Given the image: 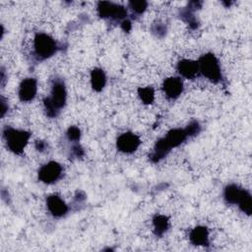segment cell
Masks as SVG:
<instances>
[{"mask_svg":"<svg viewBox=\"0 0 252 252\" xmlns=\"http://www.w3.org/2000/svg\"><path fill=\"white\" fill-rule=\"evenodd\" d=\"M58 45L53 37L44 32H38L33 38V54L37 60H45L56 53Z\"/></svg>","mask_w":252,"mask_h":252,"instance_id":"3957f363","label":"cell"},{"mask_svg":"<svg viewBox=\"0 0 252 252\" xmlns=\"http://www.w3.org/2000/svg\"><path fill=\"white\" fill-rule=\"evenodd\" d=\"M67 100V92L65 84L62 80H54L51 88L50 95L43 100L44 110L49 117H56L61 109L65 106Z\"/></svg>","mask_w":252,"mask_h":252,"instance_id":"6da1fadb","label":"cell"},{"mask_svg":"<svg viewBox=\"0 0 252 252\" xmlns=\"http://www.w3.org/2000/svg\"><path fill=\"white\" fill-rule=\"evenodd\" d=\"M187 138H188V135H187L185 129H181V128L171 129L164 136V139L166 140V142L169 145V147L171 148V150L173 148L180 146L184 141H186Z\"/></svg>","mask_w":252,"mask_h":252,"instance_id":"5bb4252c","label":"cell"},{"mask_svg":"<svg viewBox=\"0 0 252 252\" xmlns=\"http://www.w3.org/2000/svg\"><path fill=\"white\" fill-rule=\"evenodd\" d=\"M170 151H171V148L167 144L164 137H162L156 142L153 153L150 155V159L153 162H158L163 158H165Z\"/></svg>","mask_w":252,"mask_h":252,"instance_id":"4fadbf2b","label":"cell"},{"mask_svg":"<svg viewBox=\"0 0 252 252\" xmlns=\"http://www.w3.org/2000/svg\"><path fill=\"white\" fill-rule=\"evenodd\" d=\"M140 144H141L140 138L132 132H125L119 135L116 140L117 150L124 154L134 153L139 148Z\"/></svg>","mask_w":252,"mask_h":252,"instance_id":"52a82bcc","label":"cell"},{"mask_svg":"<svg viewBox=\"0 0 252 252\" xmlns=\"http://www.w3.org/2000/svg\"><path fill=\"white\" fill-rule=\"evenodd\" d=\"M30 138L31 133L26 130L17 129L11 126H6L3 129V139L6 147L15 155H21L24 152Z\"/></svg>","mask_w":252,"mask_h":252,"instance_id":"7a4b0ae2","label":"cell"},{"mask_svg":"<svg viewBox=\"0 0 252 252\" xmlns=\"http://www.w3.org/2000/svg\"><path fill=\"white\" fill-rule=\"evenodd\" d=\"M7 110H8V104H7L6 100H5V98L2 96L1 97V117L5 116Z\"/></svg>","mask_w":252,"mask_h":252,"instance_id":"4316f807","label":"cell"},{"mask_svg":"<svg viewBox=\"0 0 252 252\" xmlns=\"http://www.w3.org/2000/svg\"><path fill=\"white\" fill-rule=\"evenodd\" d=\"M121 27L125 32H129L131 30V23L128 20H124L121 22Z\"/></svg>","mask_w":252,"mask_h":252,"instance_id":"83f0119b","label":"cell"},{"mask_svg":"<svg viewBox=\"0 0 252 252\" xmlns=\"http://www.w3.org/2000/svg\"><path fill=\"white\" fill-rule=\"evenodd\" d=\"M97 14L101 18L124 21L127 16V10L121 5L108 1H100L97 3Z\"/></svg>","mask_w":252,"mask_h":252,"instance_id":"5b68a950","label":"cell"},{"mask_svg":"<svg viewBox=\"0 0 252 252\" xmlns=\"http://www.w3.org/2000/svg\"><path fill=\"white\" fill-rule=\"evenodd\" d=\"M154 232L157 236H161L168 229L169 220L168 218L164 215H156L153 219Z\"/></svg>","mask_w":252,"mask_h":252,"instance_id":"e0dca14e","label":"cell"},{"mask_svg":"<svg viewBox=\"0 0 252 252\" xmlns=\"http://www.w3.org/2000/svg\"><path fill=\"white\" fill-rule=\"evenodd\" d=\"M180 16L184 22H186L191 29H196L198 27V22L196 17L194 16V12L189 10L187 7L181 11Z\"/></svg>","mask_w":252,"mask_h":252,"instance_id":"ffe728a7","label":"cell"},{"mask_svg":"<svg viewBox=\"0 0 252 252\" xmlns=\"http://www.w3.org/2000/svg\"><path fill=\"white\" fill-rule=\"evenodd\" d=\"M72 153L76 158H82L84 156V150L79 144H75L72 147Z\"/></svg>","mask_w":252,"mask_h":252,"instance_id":"d4e9b609","label":"cell"},{"mask_svg":"<svg viewBox=\"0 0 252 252\" xmlns=\"http://www.w3.org/2000/svg\"><path fill=\"white\" fill-rule=\"evenodd\" d=\"M189 239L196 246H208L210 243L208 228L202 225L192 228L189 233Z\"/></svg>","mask_w":252,"mask_h":252,"instance_id":"7c38bea8","label":"cell"},{"mask_svg":"<svg viewBox=\"0 0 252 252\" xmlns=\"http://www.w3.org/2000/svg\"><path fill=\"white\" fill-rule=\"evenodd\" d=\"M244 190L236 184H228L223 190V198L227 204L237 205Z\"/></svg>","mask_w":252,"mask_h":252,"instance_id":"9a60e30c","label":"cell"},{"mask_svg":"<svg viewBox=\"0 0 252 252\" xmlns=\"http://www.w3.org/2000/svg\"><path fill=\"white\" fill-rule=\"evenodd\" d=\"M237 206L247 216L251 215V212H252V198H251L250 193L247 190H244Z\"/></svg>","mask_w":252,"mask_h":252,"instance_id":"ac0fdd59","label":"cell"},{"mask_svg":"<svg viewBox=\"0 0 252 252\" xmlns=\"http://www.w3.org/2000/svg\"><path fill=\"white\" fill-rule=\"evenodd\" d=\"M188 137H193V136H196L200 133L201 131V126L199 124V122L197 121H192L191 123H189L186 128H184Z\"/></svg>","mask_w":252,"mask_h":252,"instance_id":"603a6c76","label":"cell"},{"mask_svg":"<svg viewBox=\"0 0 252 252\" xmlns=\"http://www.w3.org/2000/svg\"><path fill=\"white\" fill-rule=\"evenodd\" d=\"M152 31H153L154 33L157 34V36H162V35L165 33L166 29H165L164 25L158 23V24H155V25L153 26Z\"/></svg>","mask_w":252,"mask_h":252,"instance_id":"cb8c5ba5","label":"cell"},{"mask_svg":"<svg viewBox=\"0 0 252 252\" xmlns=\"http://www.w3.org/2000/svg\"><path fill=\"white\" fill-rule=\"evenodd\" d=\"M106 76L102 69L94 68L91 72V85L94 91L100 92L105 87Z\"/></svg>","mask_w":252,"mask_h":252,"instance_id":"2e32d148","label":"cell"},{"mask_svg":"<svg viewBox=\"0 0 252 252\" xmlns=\"http://www.w3.org/2000/svg\"><path fill=\"white\" fill-rule=\"evenodd\" d=\"M198 62L199 73L213 83H219L222 76L219 60L213 53L203 54Z\"/></svg>","mask_w":252,"mask_h":252,"instance_id":"277c9868","label":"cell"},{"mask_svg":"<svg viewBox=\"0 0 252 252\" xmlns=\"http://www.w3.org/2000/svg\"><path fill=\"white\" fill-rule=\"evenodd\" d=\"M128 5H129V8L135 14H138V15L143 14L148 7V3L146 1H130Z\"/></svg>","mask_w":252,"mask_h":252,"instance_id":"44dd1931","label":"cell"},{"mask_svg":"<svg viewBox=\"0 0 252 252\" xmlns=\"http://www.w3.org/2000/svg\"><path fill=\"white\" fill-rule=\"evenodd\" d=\"M34 147H35V149H36L37 151H39V152H43V151L46 149L47 144H46L44 141L38 140V141H36V142H35Z\"/></svg>","mask_w":252,"mask_h":252,"instance_id":"484cf974","label":"cell"},{"mask_svg":"<svg viewBox=\"0 0 252 252\" xmlns=\"http://www.w3.org/2000/svg\"><path fill=\"white\" fill-rule=\"evenodd\" d=\"M66 136L69 141L77 143V142H79V140L81 138V130L77 126H70L67 130Z\"/></svg>","mask_w":252,"mask_h":252,"instance_id":"7402d4cb","label":"cell"},{"mask_svg":"<svg viewBox=\"0 0 252 252\" xmlns=\"http://www.w3.org/2000/svg\"><path fill=\"white\" fill-rule=\"evenodd\" d=\"M37 92V84L36 80L33 78H26L24 79L18 90V95L21 101L30 102L33 100Z\"/></svg>","mask_w":252,"mask_h":252,"instance_id":"ba28073f","label":"cell"},{"mask_svg":"<svg viewBox=\"0 0 252 252\" xmlns=\"http://www.w3.org/2000/svg\"><path fill=\"white\" fill-rule=\"evenodd\" d=\"M138 95L145 104H151L155 99V91L152 87L139 88Z\"/></svg>","mask_w":252,"mask_h":252,"instance_id":"d6986e66","label":"cell"},{"mask_svg":"<svg viewBox=\"0 0 252 252\" xmlns=\"http://www.w3.org/2000/svg\"><path fill=\"white\" fill-rule=\"evenodd\" d=\"M177 71L178 73L186 78V79H194L196 78L200 73H199V67H198V62L191 60V59H182L177 63Z\"/></svg>","mask_w":252,"mask_h":252,"instance_id":"8fae6325","label":"cell"},{"mask_svg":"<svg viewBox=\"0 0 252 252\" xmlns=\"http://www.w3.org/2000/svg\"><path fill=\"white\" fill-rule=\"evenodd\" d=\"M162 90L169 99H176L183 92V82L179 77H169L163 81Z\"/></svg>","mask_w":252,"mask_h":252,"instance_id":"9c48e42d","label":"cell"},{"mask_svg":"<svg viewBox=\"0 0 252 252\" xmlns=\"http://www.w3.org/2000/svg\"><path fill=\"white\" fill-rule=\"evenodd\" d=\"M46 207L49 213L54 218H62L68 213V206L66 203L56 194L49 195L46 199Z\"/></svg>","mask_w":252,"mask_h":252,"instance_id":"30bf717a","label":"cell"},{"mask_svg":"<svg viewBox=\"0 0 252 252\" xmlns=\"http://www.w3.org/2000/svg\"><path fill=\"white\" fill-rule=\"evenodd\" d=\"M62 173V165L57 161L51 160L40 166L37 172V176L41 182L45 184H52L61 178Z\"/></svg>","mask_w":252,"mask_h":252,"instance_id":"8992f818","label":"cell"}]
</instances>
